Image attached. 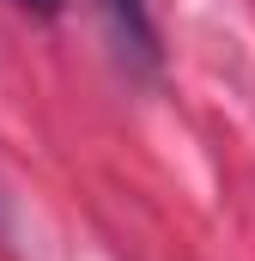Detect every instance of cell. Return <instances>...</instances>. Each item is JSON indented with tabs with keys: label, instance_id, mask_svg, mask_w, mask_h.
Masks as SVG:
<instances>
[{
	"label": "cell",
	"instance_id": "obj_1",
	"mask_svg": "<svg viewBox=\"0 0 255 261\" xmlns=\"http://www.w3.org/2000/svg\"><path fill=\"white\" fill-rule=\"evenodd\" d=\"M110 12H116V24L134 37V49L152 55V18H146V0H110Z\"/></svg>",
	"mask_w": 255,
	"mask_h": 261
},
{
	"label": "cell",
	"instance_id": "obj_2",
	"mask_svg": "<svg viewBox=\"0 0 255 261\" xmlns=\"http://www.w3.org/2000/svg\"><path fill=\"white\" fill-rule=\"evenodd\" d=\"M18 6H31V12H61V0H18Z\"/></svg>",
	"mask_w": 255,
	"mask_h": 261
}]
</instances>
